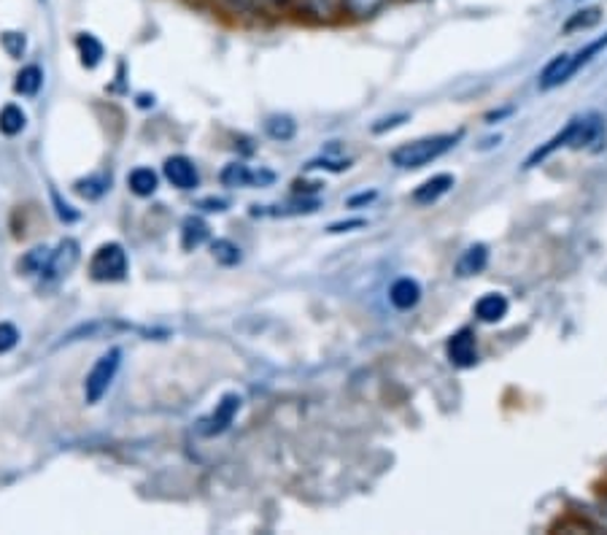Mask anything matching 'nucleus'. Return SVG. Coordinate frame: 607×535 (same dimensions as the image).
<instances>
[{
	"label": "nucleus",
	"mask_w": 607,
	"mask_h": 535,
	"mask_svg": "<svg viewBox=\"0 0 607 535\" xmlns=\"http://www.w3.org/2000/svg\"><path fill=\"white\" fill-rule=\"evenodd\" d=\"M462 133H443V136H429V138H418V141L402 143L391 152V165L400 170H418L424 165L435 163V160L443 157L445 152L456 147Z\"/></svg>",
	"instance_id": "obj_1"
},
{
	"label": "nucleus",
	"mask_w": 607,
	"mask_h": 535,
	"mask_svg": "<svg viewBox=\"0 0 607 535\" xmlns=\"http://www.w3.org/2000/svg\"><path fill=\"white\" fill-rule=\"evenodd\" d=\"M119 366H121L119 346H112L106 355L98 357L95 366H92V371L87 373V379H85V400L90 403V406H95V403L103 400V395L108 393L112 382L117 379Z\"/></svg>",
	"instance_id": "obj_2"
},
{
	"label": "nucleus",
	"mask_w": 607,
	"mask_h": 535,
	"mask_svg": "<svg viewBox=\"0 0 607 535\" xmlns=\"http://www.w3.org/2000/svg\"><path fill=\"white\" fill-rule=\"evenodd\" d=\"M127 268H130L127 252L117 241L98 246L90 260V276L95 281H121L127 276Z\"/></svg>",
	"instance_id": "obj_3"
},
{
	"label": "nucleus",
	"mask_w": 607,
	"mask_h": 535,
	"mask_svg": "<svg viewBox=\"0 0 607 535\" xmlns=\"http://www.w3.org/2000/svg\"><path fill=\"white\" fill-rule=\"evenodd\" d=\"M79 257H81L79 241H76V239L60 241L57 250L49 252L47 266H43V270H41V273H38V276H41V281H43V284H47V286L57 284V281H63L65 276H68L70 270L76 268V263H79Z\"/></svg>",
	"instance_id": "obj_4"
},
{
	"label": "nucleus",
	"mask_w": 607,
	"mask_h": 535,
	"mask_svg": "<svg viewBox=\"0 0 607 535\" xmlns=\"http://www.w3.org/2000/svg\"><path fill=\"white\" fill-rule=\"evenodd\" d=\"M163 174L165 179L170 181V184L176 187V190H195L197 184H201V174H197V165L192 163L190 157H184V154H173V157L165 160L163 165Z\"/></svg>",
	"instance_id": "obj_5"
},
{
	"label": "nucleus",
	"mask_w": 607,
	"mask_h": 535,
	"mask_svg": "<svg viewBox=\"0 0 607 535\" xmlns=\"http://www.w3.org/2000/svg\"><path fill=\"white\" fill-rule=\"evenodd\" d=\"M238 411H241V398H238V395H235V393L224 395V398L217 403V408H214L211 417H208L206 422H203V433H206V435L224 433V430H228L230 424L235 422Z\"/></svg>",
	"instance_id": "obj_6"
},
{
	"label": "nucleus",
	"mask_w": 607,
	"mask_h": 535,
	"mask_svg": "<svg viewBox=\"0 0 607 535\" xmlns=\"http://www.w3.org/2000/svg\"><path fill=\"white\" fill-rule=\"evenodd\" d=\"M449 360L456 368H473L478 362V349H476V335L473 330H460L456 335H451L449 341Z\"/></svg>",
	"instance_id": "obj_7"
},
{
	"label": "nucleus",
	"mask_w": 607,
	"mask_h": 535,
	"mask_svg": "<svg viewBox=\"0 0 607 535\" xmlns=\"http://www.w3.org/2000/svg\"><path fill=\"white\" fill-rule=\"evenodd\" d=\"M418 301H422V284L411 276H402L389 286V303L397 311H411L418 306Z\"/></svg>",
	"instance_id": "obj_8"
},
{
	"label": "nucleus",
	"mask_w": 607,
	"mask_h": 535,
	"mask_svg": "<svg viewBox=\"0 0 607 535\" xmlns=\"http://www.w3.org/2000/svg\"><path fill=\"white\" fill-rule=\"evenodd\" d=\"M456 184V179L451 174H438L432 176V179H427L424 184H418L416 190H413V203H418V206H432V203H438L440 198L449 195L451 187Z\"/></svg>",
	"instance_id": "obj_9"
},
{
	"label": "nucleus",
	"mask_w": 607,
	"mask_h": 535,
	"mask_svg": "<svg viewBox=\"0 0 607 535\" xmlns=\"http://www.w3.org/2000/svg\"><path fill=\"white\" fill-rule=\"evenodd\" d=\"M507 308H511V303H507V297L502 292H486L476 303V317L483 324H496L507 317Z\"/></svg>",
	"instance_id": "obj_10"
},
{
	"label": "nucleus",
	"mask_w": 607,
	"mask_h": 535,
	"mask_svg": "<svg viewBox=\"0 0 607 535\" xmlns=\"http://www.w3.org/2000/svg\"><path fill=\"white\" fill-rule=\"evenodd\" d=\"M76 52H79L81 65L90 71L98 68L103 63V58H106V49H103V43L92 33H79L76 36Z\"/></svg>",
	"instance_id": "obj_11"
},
{
	"label": "nucleus",
	"mask_w": 607,
	"mask_h": 535,
	"mask_svg": "<svg viewBox=\"0 0 607 535\" xmlns=\"http://www.w3.org/2000/svg\"><path fill=\"white\" fill-rule=\"evenodd\" d=\"M208 225L201 217H186L181 225V250L195 252L197 246H203L208 241Z\"/></svg>",
	"instance_id": "obj_12"
},
{
	"label": "nucleus",
	"mask_w": 607,
	"mask_h": 535,
	"mask_svg": "<svg viewBox=\"0 0 607 535\" xmlns=\"http://www.w3.org/2000/svg\"><path fill=\"white\" fill-rule=\"evenodd\" d=\"M489 266V250L483 244H473L470 250L462 252V257L456 260V273L460 276H476Z\"/></svg>",
	"instance_id": "obj_13"
},
{
	"label": "nucleus",
	"mask_w": 607,
	"mask_h": 535,
	"mask_svg": "<svg viewBox=\"0 0 607 535\" xmlns=\"http://www.w3.org/2000/svg\"><path fill=\"white\" fill-rule=\"evenodd\" d=\"M567 68H570V54H556V58L545 65L543 76H540V90H554V87L565 85Z\"/></svg>",
	"instance_id": "obj_14"
},
{
	"label": "nucleus",
	"mask_w": 607,
	"mask_h": 535,
	"mask_svg": "<svg viewBox=\"0 0 607 535\" xmlns=\"http://www.w3.org/2000/svg\"><path fill=\"white\" fill-rule=\"evenodd\" d=\"M127 187H130L132 195L152 198L159 187V176L152 168H135L127 176Z\"/></svg>",
	"instance_id": "obj_15"
},
{
	"label": "nucleus",
	"mask_w": 607,
	"mask_h": 535,
	"mask_svg": "<svg viewBox=\"0 0 607 535\" xmlns=\"http://www.w3.org/2000/svg\"><path fill=\"white\" fill-rule=\"evenodd\" d=\"M41 85H43V71L38 68V65H25V68L16 74L14 90L16 95L22 98H36L38 90H41Z\"/></svg>",
	"instance_id": "obj_16"
},
{
	"label": "nucleus",
	"mask_w": 607,
	"mask_h": 535,
	"mask_svg": "<svg viewBox=\"0 0 607 535\" xmlns=\"http://www.w3.org/2000/svg\"><path fill=\"white\" fill-rule=\"evenodd\" d=\"M300 5L306 14L322 22L335 20V16H340L346 11V0H300Z\"/></svg>",
	"instance_id": "obj_17"
},
{
	"label": "nucleus",
	"mask_w": 607,
	"mask_h": 535,
	"mask_svg": "<svg viewBox=\"0 0 607 535\" xmlns=\"http://www.w3.org/2000/svg\"><path fill=\"white\" fill-rule=\"evenodd\" d=\"M25 128H27V114L22 112L16 103H9V106L0 109V133L14 138V136H20Z\"/></svg>",
	"instance_id": "obj_18"
},
{
	"label": "nucleus",
	"mask_w": 607,
	"mask_h": 535,
	"mask_svg": "<svg viewBox=\"0 0 607 535\" xmlns=\"http://www.w3.org/2000/svg\"><path fill=\"white\" fill-rule=\"evenodd\" d=\"M74 187L81 198H87V201H98V198L106 195L108 187H112V176L92 174V176H87V179L76 181Z\"/></svg>",
	"instance_id": "obj_19"
},
{
	"label": "nucleus",
	"mask_w": 607,
	"mask_h": 535,
	"mask_svg": "<svg viewBox=\"0 0 607 535\" xmlns=\"http://www.w3.org/2000/svg\"><path fill=\"white\" fill-rule=\"evenodd\" d=\"M264 133H268L273 141H292L297 133V125L292 117H270L268 123H264Z\"/></svg>",
	"instance_id": "obj_20"
},
{
	"label": "nucleus",
	"mask_w": 607,
	"mask_h": 535,
	"mask_svg": "<svg viewBox=\"0 0 607 535\" xmlns=\"http://www.w3.org/2000/svg\"><path fill=\"white\" fill-rule=\"evenodd\" d=\"M47 260H49L47 246H36V250H30L20 263H16V270L25 276H38L43 270V266H47Z\"/></svg>",
	"instance_id": "obj_21"
},
{
	"label": "nucleus",
	"mask_w": 607,
	"mask_h": 535,
	"mask_svg": "<svg viewBox=\"0 0 607 535\" xmlns=\"http://www.w3.org/2000/svg\"><path fill=\"white\" fill-rule=\"evenodd\" d=\"M211 252H214V260H217L219 266L233 268V266H238V263H241V250L233 244V241H228V239H217V241H214Z\"/></svg>",
	"instance_id": "obj_22"
},
{
	"label": "nucleus",
	"mask_w": 607,
	"mask_h": 535,
	"mask_svg": "<svg viewBox=\"0 0 607 535\" xmlns=\"http://www.w3.org/2000/svg\"><path fill=\"white\" fill-rule=\"evenodd\" d=\"M219 179H222L224 187H248L254 179H257V176H254L243 163H230V165H224V170Z\"/></svg>",
	"instance_id": "obj_23"
},
{
	"label": "nucleus",
	"mask_w": 607,
	"mask_h": 535,
	"mask_svg": "<svg viewBox=\"0 0 607 535\" xmlns=\"http://www.w3.org/2000/svg\"><path fill=\"white\" fill-rule=\"evenodd\" d=\"M0 47L5 49V54H9V58L20 60L22 54H25V49H27L25 33H14V30L0 33Z\"/></svg>",
	"instance_id": "obj_24"
},
{
	"label": "nucleus",
	"mask_w": 607,
	"mask_h": 535,
	"mask_svg": "<svg viewBox=\"0 0 607 535\" xmlns=\"http://www.w3.org/2000/svg\"><path fill=\"white\" fill-rule=\"evenodd\" d=\"M599 22V9H583L578 14L570 16V22L565 25L567 33H576V30H586V27H594Z\"/></svg>",
	"instance_id": "obj_25"
},
{
	"label": "nucleus",
	"mask_w": 607,
	"mask_h": 535,
	"mask_svg": "<svg viewBox=\"0 0 607 535\" xmlns=\"http://www.w3.org/2000/svg\"><path fill=\"white\" fill-rule=\"evenodd\" d=\"M16 344H20V330L11 322H0V355L14 349Z\"/></svg>",
	"instance_id": "obj_26"
},
{
	"label": "nucleus",
	"mask_w": 607,
	"mask_h": 535,
	"mask_svg": "<svg viewBox=\"0 0 607 535\" xmlns=\"http://www.w3.org/2000/svg\"><path fill=\"white\" fill-rule=\"evenodd\" d=\"M380 3H384V0H346V11H351V14L357 16H367L370 11L378 9Z\"/></svg>",
	"instance_id": "obj_27"
},
{
	"label": "nucleus",
	"mask_w": 607,
	"mask_h": 535,
	"mask_svg": "<svg viewBox=\"0 0 607 535\" xmlns=\"http://www.w3.org/2000/svg\"><path fill=\"white\" fill-rule=\"evenodd\" d=\"M54 203H57V214H60V219H63V222H76V219H79V214H76L74 208L68 206V203H60L57 195H54Z\"/></svg>",
	"instance_id": "obj_28"
},
{
	"label": "nucleus",
	"mask_w": 607,
	"mask_h": 535,
	"mask_svg": "<svg viewBox=\"0 0 607 535\" xmlns=\"http://www.w3.org/2000/svg\"><path fill=\"white\" fill-rule=\"evenodd\" d=\"M367 219H349V222H338L330 228V233H346V230H354V228H364Z\"/></svg>",
	"instance_id": "obj_29"
},
{
	"label": "nucleus",
	"mask_w": 607,
	"mask_h": 535,
	"mask_svg": "<svg viewBox=\"0 0 607 535\" xmlns=\"http://www.w3.org/2000/svg\"><path fill=\"white\" fill-rule=\"evenodd\" d=\"M203 206H208L206 212H224V208H228V203L217 201V198H208V201H203Z\"/></svg>",
	"instance_id": "obj_30"
},
{
	"label": "nucleus",
	"mask_w": 607,
	"mask_h": 535,
	"mask_svg": "<svg viewBox=\"0 0 607 535\" xmlns=\"http://www.w3.org/2000/svg\"><path fill=\"white\" fill-rule=\"evenodd\" d=\"M402 119H405V117H391V119H384L386 125H375L373 130H375V133H384L386 128H397V125H402Z\"/></svg>",
	"instance_id": "obj_31"
},
{
	"label": "nucleus",
	"mask_w": 607,
	"mask_h": 535,
	"mask_svg": "<svg viewBox=\"0 0 607 535\" xmlns=\"http://www.w3.org/2000/svg\"><path fill=\"white\" fill-rule=\"evenodd\" d=\"M373 198H375V192H362V195L351 198V201H349V206H360V203H367V201H373Z\"/></svg>",
	"instance_id": "obj_32"
},
{
	"label": "nucleus",
	"mask_w": 607,
	"mask_h": 535,
	"mask_svg": "<svg viewBox=\"0 0 607 535\" xmlns=\"http://www.w3.org/2000/svg\"><path fill=\"white\" fill-rule=\"evenodd\" d=\"M219 3H224V5H243V3H248V0H219Z\"/></svg>",
	"instance_id": "obj_33"
}]
</instances>
